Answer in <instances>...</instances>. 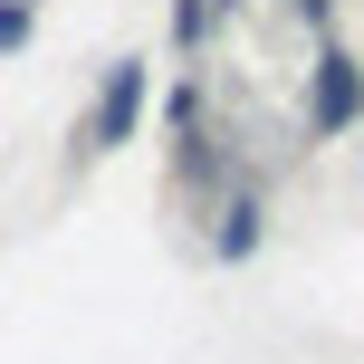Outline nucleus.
<instances>
[{"label": "nucleus", "instance_id": "f257e3e1", "mask_svg": "<svg viewBox=\"0 0 364 364\" xmlns=\"http://www.w3.org/2000/svg\"><path fill=\"white\" fill-rule=\"evenodd\" d=\"M134 125H144V58H115L106 96H96V125H87V144H96V154H115V144H134Z\"/></svg>", "mask_w": 364, "mask_h": 364}, {"label": "nucleus", "instance_id": "39448f33", "mask_svg": "<svg viewBox=\"0 0 364 364\" xmlns=\"http://www.w3.org/2000/svg\"><path fill=\"white\" fill-rule=\"evenodd\" d=\"M288 10H297V19H307V29H326V0H288Z\"/></svg>", "mask_w": 364, "mask_h": 364}, {"label": "nucleus", "instance_id": "f03ea898", "mask_svg": "<svg viewBox=\"0 0 364 364\" xmlns=\"http://www.w3.org/2000/svg\"><path fill=\"white\" fill-rule=\"evenodd\" d=\"M355 115H364V68H355L346 48H326V58H316V106H307V125H316V134H346Z\"/></svg>", "mask_w": 364, "mask_h": 364}, {"label": "nucleus", "instance_id": "7ed1b4c3", "mask_svg": "<svg viewBox=\"0 0 364 364\" xmlns=\"http://www.w3.org/2000/svg\"><path fill=\"white\" fill-rule=\"evenodd\" d=\"M250 240H259V211H250V201H240V211L220 220V259H250Z\"/></svg>", "mask_w": 364, "mask_h": 364}, {"label": "nucleus", "instance_id": "20e7f679", "mask_svg": "<svg viewBox=\"0 0 364 364\" xmlns=\"http://www.w3.org/2000/svg\"><path fill=\"white\" fill-rule=\"evenodd\" d=\"M29 38V0H0V48H19Z\"/></svg>", "mask_w": 364, "mask_h": 364}]
</instances>
